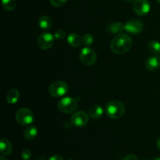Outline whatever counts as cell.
<instances>
[{
	"mask_svg": "<svg viewBox=\"0 0 160 160\" xmlns=\"http://www.w3.org/2000/svg\"><path fill=\"white\" fill-rule=\"evenodd\" d=\"M36 160H46V159H45L44 156H39V157L38 158V159Z\"/></svg>",
	"mask_w": 160,
	"mask_h": 160,
	"instance_id": "83f0119b",
	"label": "cell"
},
{
	"mask_svg": "<svg viewBox=\"0 0 160 160\" xmlns=\"http://www.w3.org/2000/svg\"><path fill=\"white\" fill-rule=\"evenodd\" d=\"M55 37L51 33L44 32L38 36L37 39V45L42 50H48L52 47L54 44Z\"/></svg>",
	"mask_w": 160,
	"mask_h": 160,
	"instance_id": "52a82bcc",
	"label": "cell"
},
{
	"mask_svg": "<svg viewBox=\"0 0 160 160\" xmlns=\"http://www.w3.org/2000/svg\"><path fill=\"white\" fill-rule=\"evenodd\" d=\"M145 160H148V159H145Z\"/></svg>",
	"mask_w": 160,
	"mask_h": 160,
	"instance_id": "d6a6232c",
	"label": "cell"
},
{
	"mask_svg": "<svg viewBox=\"0 0 160 160\" xmlns=\"http://www.w3.org/2000/svg\"><path fill=\"white\" fill-rule=\"evenodd\" d=\"M69 86L62 81H56L50 84L48 88V92L50 95L56 98L62 97L68 92Z\"/></svg>",
	"mask_w": 160,
	"mask_h": 160,
	"instance_id": "5b68a950",
	"label": "cell"
},
{
	"mask_svg": "<svg viewBox=\"0 0 160 160\" xmlns=\"http://www.w3.org/2000/svg\"><path fill=\"white\" fill-rule=\"evenodd\" d=\"M3 8L7 11H12L17 6V0H2Z\"/></svg>",
	"mask_w": 160,
	"mask_h": 160,
	"instance_id": "ffe728a7",
	"label": "cell"
},
{
	"mask_svg": "<svg viewBox=\"0 0 160 160\" xmlns=\"http://www.w3.org/2000/svg\"><path fill=\"white\" fill-rule=\"evenodd\" d=\"M123 160H138L137 156L134 154H130L128 156H127L126 157L123 159Z\"/></svg>",
	"mask_w": 160,
	"mask_h": 160,
	"instance_id": "d4e9b609",
	"label": "cell"
},
{
	"mask_svg": "<svg viewBox=\"0 0 160 160\" xmlns=\"http://www.w3.org/2000/svg\"><path fill=\"white\" fill-rule=\"evenodd\" d=\"M54 37L55 39H56V40H62L63 38H65L66 32L64 31H62V30H58V31H56L55 32Z\"/></svg>",
	"mask_w": 160,
	"mask_h": 160,
	"instance_id": "603a6c76",
	"label": "cell"
},
{
	"mask_svg": "<svg viewBox=\"0 0 160 160\" xmlns=\"http://www.w3.org/2000/svg\"><path fill=\"white\" fill-rule=\"evenodd\" d=\"M145 66L148 70H156L160 67V56L159 55H154L152 56L147 59L146 62H145Z\"/></svg>",
	"mask_w": 160,
	"mask_h": 160,
	"instance_id": "8fae6325",
	"label": "cell"
},
{
	"mask_svg": "<svg viewBox=\"0 0 160 160\" xmlns=\"http://www.w3.org/2000/svg\"><path fill=\"white\" fill-rule=\"evenodd\" d=\"M132 47V39L126 34H119L112 38L110 48L115 54H124Z\"/></svg>",
	"mask_w": 160,
	"mask_h": 160,
	"instance_id": "6da1fadb",
	"label": "cell"
},
{
	"mask_svg": "<svg viewBox=\"0 0 160 160\" xmlns=\"http://www.w3.org/2000/svg\"><path fill=\"white\" fill-rule=\"evenodd\" d=\"M94 42V37L91 34H85L82 37V44H84L86 46L92 45Z\"/></svg>",
	"mask_w": 160,
	"mask_h": 160,
	"instance_id": "44dd1931",
	"label": "cell"
},
{
	"mask_svg": "<svg viewBox=\"0 0 160 160\" xmlns=\"http://www.w3.org/2000/svg\"><path fill=\"white\" fill-rule=\"evenodd\" d=\"M48 160H63V158L59 155H54V156H52Z\"/></svg>",
	"mask_w": 160,
	"mask_h": 160,
	"instance_id": "484cf974",
	"label": "cell"
},
{
	"mask_svg": "<svg viewBox=\"0 0 160 160\" xmlns=\"http://www.w3.org/2000/svg\"><path fill=\"white\" fill-rule=\"evenodd\" d=\"M106 115L110 119L118 120L125 113V106L123 102L118 100L109 102L106 106Z\"/></svg>",
	"mask_w": 160,
	"mask_h": 160,
	"instance_id": "7a4b0ae2",
	"label": "cell"
},
{
	"mask_svg": "<svg viewBox=\"0 0 160 160\" xmlns=\"http://www.w3.org/2000/svg\"><path fill=\"white\" fill-rule=\"evenodd\" d=\"M125 1L128 2H133V1H134V0H125Z\"/></svg>",
	"mask_w": 160,
	"mask_h": 160,
	"instance_id": "4dcf8cb0",
	"label": "cell"
},
{
	"mask_svg": "<svg viewBox=\"0 0 160 160\" xmlns=\"http://www.w3.org/2000/svg\"><path fill=\"white\" fill-rule=\"evenodd\" d=\"M34 113L28 108H20L16 113V120L17 123L23 126L30 125L34 121Z\"/></svg>",
	"mask_w": 160,
	"mask_h": 160,
	"instance_id": "277c9868",
	"label": "cell"
},
{
	"mask_svg": "<svg viewBox=\"0 0 160 160\" xmlns=\"http://www.w3.org/2000/svg\"><path fill=\"white\" fill-rule=\"evenodd\" d=\"M88 121V116L84 111H78V112H75L71 117V119H70L71 124H73V126L78 127V128H81V127H84L85 125H87Z\"/></svg>",
	"mask_w": 160,
	"mask_h": 160,
	"instance_id": "9c48e42d",
	"label": "cell"
},
{
	"mask_svg": "<svg viewBox=\"0 0 160 160\" xmlns=\"http://www.w3.org/2000/svg\"><path fill=\"white\" fill-rule=\"evenodd\" d=\"M32 156V152L28 148H24L21 152V157L23 160H29Z\"/></svg>",
	"mask_w": 160,
	"mask_h": 160,
	"instance_id": "7402d4cb",
	"label": "cell"
},
{
	"mask_svg": "<svg viewBox=\"0 0 160 160\" xmlns=\"http://www.w3.org/2000/svg\"><path fill=\"white\" fill-rule=\"evenodd\" d=\"M37 135L38 129L34 126H29L24 130V132H23V136H24L25 139H27L28 141L34 139L37 137Z\"/></svg>",
	"mask_w": 160,
	"mask_h": 160,
	"instance_id": "ac0fdd59",
	"label": "cell"
},
{
	"mask_svg": "<svg viewBox=\"0 0 160 160\" xmlns=\"http://www.w3.org/2000/svg\"><path fill=\"white\" fill-rule=\"evenodd\" d=\"M78 107V102L72 97H64L58 102V109L63 113L69 114L74 112Z\"/></svg>",
	"mask_w": 160,
	"mask_h": 160,
	"instance_id": "3957f363",
	"label": "cell"
},
{
	"mask_svg": "<svg viewBox=\"0 0 160 160\" xmlns=\"http://www.w3.org/2000/svg\"><path fill=\"white\" fill-rule=\"evenodd\" d=\"M38 25L42 29L49 30L52 26V20L48 16H42L38 20Z\"/></svg>",
	"mask_w": 160,
	"mask_h": 160,
	"instance_id": "9a60e30c",
	"label": "cell"
},
{
	"mask_svg": "<svg viewBox=\"0 0 160 160\" xmlns=\"http://www.w3.org/2000/svg\"><path fill=\"white\" fill-rule=\"evenodd\" d=\"M152 160H160V157H155Z\"/></svg>",
	"mask_w": 160,
	"mask_h": 160,
	"instance_id": "f546056e",
	"label": "cell"
},
{
	"mask_svg": "<svg viewBox=\"0 0 160 160\" xmlns=\"http://www.w3.org/2000/svg\"><path fill=\"white\" fill-rule=\"evenodd\" d=\"M103 112L104 110L102 106H98V105H95L89 109L88 114L91 118L97 120V119L101 118L102 116L103 115Z\"/></svg>",
	"mask_w": 160,
	"mask_h": 160,
	"instance_id": "4fadbf2b",
	"label": "cell"
},
{
	"mask_svg": "<svg viewBox=\"0 0 160 160\" xmlns=\"http://www.w3.org/2000/svg\"><path fill=\"white\" fill-rule=\"evenodd\" d=\"M0 160H8V159H6V158H5L3 156H2L1 157H0Z\"/></svg>",
	"mask_w": 160,
	"mask_h": 160,
	"instance_id": "f1b7e54d",
	"label": "cell"
},
{
	"mask_svg": "<svg viewBox=\"0 0 160 160\" xmlns=\"http://www.w3.org/2000/svg\"><path fill=\"white\" fill-rule=\"evenodd\" d=\"M148 50L154 55L160 54V43L158 41H152L148 45Z\"/></svg>",
	"mask_w": 160,
	"mask_h": 160,
	"instance_id": "d6986e66",
	"label": "cell"
},
{
	"mask_svg": "<svg viewBox=\"0 0 160 160\" xmlns=\"http://www.w3.org/2000/svg\"><path fill=\"white\" fill-rule=\"evenodd\" d=\"M156 145H157L158 148H159V149L160 150V137L159 138H158L157 142H156Z\"/></svg>",
	"mask_w": 160,
	"mask_h": 160,
	"instance_id": "4316f807",
	"label": "cell"
},
{
	"mask_svg": "<svg viewBox=\"0 0 160 160\" xmlns=\"http://www.w3.org/2000/svg\"><path fill=\"white\" fill-rule=\"evenodd\" d=\"M67 0H49V2L55 7H60L62 6Z\"/></svg>",
	"mask_w": 160,
	"mask_h": 160,
	"instance_id": "cb8c5ba5",
	"label": "cell"
},
{
	"mask_svg": "<svg viewBox=\"0 0 160 160\" xmlns=\"http://www.w3.org/2000/svg\"><path fill=\"white\" fill-rule=\"evenodd\" d=\"M79 57L81 62L87 66L93 65L97 60V55L95 50L88 47H84L80 51Z\"/></svg>",
	"mask_w": 160,
	"mask_h": 160,
	"instance_id": "8992f818",
	"label": "cell"
},
{
	"mask_svg": "<svg viewBox=\"0 0 160 160\" xmlns=\"http://www.w3.org/2000/svg\"><path fill=\"white\" fill-rule=\"evenodd\" d=\"M133 10L138 16H145L149 12L151 6L148 0H134Z\"/></svg>",
	"mask_w": 160,
	"mask_h": 160,
	"instance_id": "ba28073f",
	"label": "cell"
},
{
	"mask_svg": "<svg viewBox=\"0 0 160 160\" xmlns=\"http://www.w3.org/2000/svg\"><path fill=\"white\" fill-rule=\"evenodd\" d=\"M20 98V92L17 89H11L6 95V101L9 104H15Z\"/></svg>",
	"mask_w": 160,
	"mask_h": 160,
	"instance_id": "2e32d148",
	"label": "cell"
},
{
	"mask_svg": "<svg viewBox=\"0 0 160 160\" xmlns=\"http://www.w3.org/2000/svg\"><path fill=\"white\" fill-rule=\"evenodd\" d=\"M125 30V24L122 23H112L108 27V31L112 34H120Z\"/></svg>",
	"mask_w": 160,
	"mask_h": 160,
	"instance_id": "e0dca14e",
	"label": "cell"
},
{
	"mask_svg": "<svg viewBox=\"0 0 160 160\" xmlns=\"http://www.w3.org/2000/svg\"><path fill=\"white\" fill-rule=\"evenodd\" d=\"M144 29V24L141 20L133 19L125 23V31L132 34H138Z\"/></svg>",
	"mask_w": 160,
	"mask_h": 160,
	"instance_id": "30bf717a",
	"label": "cell"
},
{
	"mask_svg": "<svg viewBox=\"0 0 160 160\" xmlns=\"http://www.w3.org/2000/svg\"><path fill=\"white\" fill-rule=\"evenodd\" d=\"M67 42L72 47H79L82 44V38L77 33H71L67 36Z\"/></svg>",
	"mask_w": 160,
	"mask_h": 160,
	"instance_id": "5bb4252c",
	"label": "cell"
},
{
	"mask_svg": "<svg viewBox=\"0 0 160 160\" xmlns=\"http://www.w3.org/2000/svg\"><path fill=\"white\" fill-rule=\"evenodd\" d=\"M12 152V145L7 139L2 138L0 142V152L2 156H9Z\"/></svg>",
	"mask_w": 160,
	"mask_h": 160,
	"instance_id": "7c38bea8",
	"label": "cell"
},
{
	"mask_svg": "<svg viewBox=\"0 0 160 160\" xmlns=\"http://www.w3.org/2000/svg\"><path fill=\"white\" fill-rule=\"evenodd\" d=\"M156 1H157V2H159V4H160V0H156Z\"/></svg>",
	"mask_w": 160,
	"mask_h": 160,
	"instance_id": "1f68e13d",
	"label": "cell"
}]
</instances>
